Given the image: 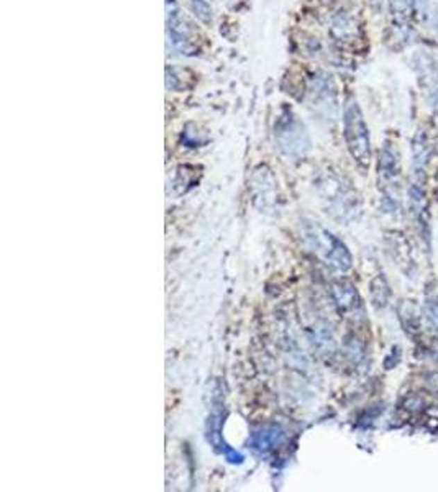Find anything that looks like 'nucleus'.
I'll return each instance as SVG.
<instances>
[{
    "mask_svg": "<svg viewBox=\"0 0 438 492\" xmlns=\"http://www.w3.org/2000/svg\"><path fill=\"white\" fill-rule=\"evenodd\" d=\"M430 101H432V105L435 107V110L438 112V85L433 87L432 94H430Z\"/></svg>",
    "mask_w": 438,
    "mask_h": 492,
    "instance_id": "obj_12",
    "label": "nucleus"
},
{
    "mask_svg": "<svg viewBox=\"0 0 438 492\" xmlns=\"http://www.w3.org/2000/svg\"><path fill=\"white\" fill-rule=\"evenodd\" d=\"M343 137L356 164L368 168L371 162V138L358 102L353 99L346 102L343 110Z\"/></svg>",
    "mask_w": 438,
    "mask_h": 492,
    "instance_id": "obj_2",
    "label": "nucleus"
},
{
    "mask_svg": "<svg viewBox=\"0 0 438 492\" xmlns=\"http://www.w3.org/2000/svg\"><path fill=\"white\" fill-rule=\"evenodd\" d=\"M333 297L338 309L342 312H356L358 307H361V300L358 292H356L355 286H351L350 282H340L333 286Z\"/></svg>",
    "mask_w": 438,
    "mask_h": 492,
    "instance_id": "obj_6",
    "label": "nucleus"
},
{
    "mask_svg": "<svg viewBox=\"0 0 438 492\" xmlns=\"http://www.w3.org/2000/svg\"><path fill=\"white\" fill-rule=\"evenodd\" d=\"M192 10L196 13V17L202 24L212 25V20H214V10H212V6L209 0H191Z\"/></svg>",
    "mask_w": 438,
    "mask_h": 492,
    "instance_id": "obj_10",
    "label": "nucleus"
},
{
    "mask_svg": "<svg viewBox=\"0 0 438 492\" xmlns=\"http://www.w3.org/2000/svg\"><path fill=\"white\" fill-rule=\"evenodd\" d=\"M279 436H281V432L278 430L276 427L273 428H266V430L256 433L255 435V441H253V448L260 450L261 453H266V451H269L273 448V445L276 443Z\"/></svg>",
    "mask_w": 438,
    "mask_h": 492,
    "instance_id": "obj_8",
    "label": "nucleus"
},
{
    "mask_svg": "<svg viewBox=\"0 0 438 492\" xmlns=\"http://www.w3.org/2000/svg\"><path fill=\"white\" fill-rule=\"evenodd\" d=\"M426 315H427V319L430 320V323L433 325V327L438 328V299L427 302Z\"/></svg>",
    "mask_w": 438,
    "mask_h": 492,
    "instance_id": "obj_11",
    "label": "nucleus"
},
{
    "mask_svg": "<svg viewBox=\"0 0 438 492\" xmlns=\"http://www.w3.org/2000/svg\"><path fill=\"white\" fill-rule=\"evenodd\" d=\"M389 7L397 28L407 31L412 20L415 0H389Z\"/></svg>",
    "mask_w": 438,
    "mask_h": 492,
    "instance_id": "obj_7",
    "label": "nucleus"
},
{
    "mask_svg": "<svg viewBox=\"0 0 438 492\" xmlns=\"http://www.w3.org/2000/svg\"><path fill=\"white\" fill-rule=\"evenodd\" d=\"M166 22L168 35L173 46L183 54H196L199 51L192 26L179 15V6L176 0H166Z\"/></svg>",
    "mask_w": 438,
    "mask_h": 492,
    "instance_id": "obj_4",
    "label": "nucleus"
},
{
    "mask_svg": "<svg viewBox=\"0 0 438 492\" xmlns=\"http://www.w3.org/2000/svg\"><path fill=\"white\" fill-rule=\"evenodd\" d=\"M397 176H399V155L392 144L386 143L379 155V179L391 184L397 179Z\"/></svg>",
    "mask_w": 438,
    "mask_h": 492,
    "instance_id": "obj_5",
    "label": "nucleus"
},
{
    "mask_svg": "<svg viewBox=\"0 0 438 492\" xmlns=\"http://www.w3.org/2000/svg\"><path fill=\"white\" fill-rule=\"evenodd\" d=\"M302 240L325 264L340 273H346L353 264L351 255L340 238L317 223H304L301 228Z\"/></svg>",
    "mask_w": 438,
    "mask_h": 492,
    "instance_id": "obj_1",
    "label": "nucleus"
},
{
    "mask_svg": "<svg viewBox=\"0 0 438 492\" xmlns=\"http://www.w3.org/2000/svg\"><path fill=\"white\" fill-rule=\"evenodd\" d=\"M371 289V297H373V300H374V305L376 307H385L387 304V300H389V294H391V291H389V286H387V282H386V279H382L381 276L374 279V281L371 282V286H369Z\"/></svg>",
    "mask_w": 438,
    "mask_h": 492,
    "instance_id": "obj_9",
    "label": "nucleus"
},
{
    "mask_svg": "<svg viewBox=\"0 0 438 492\" xmlns=\"http://www.w3.org/2000/svg\"><path fill=\"white\" fill-rule=\"evenodd\" d=\"M274 137H276L279 150L286 156L301 158L309 150V135L291 110L284 112L279 117L276 128H274Z\"/></svg>",
    "mask_w": 438,
    "mask_h": 492,
    "instance_id": "obj_3",
    "label": "nucleus"
}]
</instances>
